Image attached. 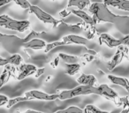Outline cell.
<instances>
[{
    "label": "cell",
    "instance_id": "6da1fadb",
    "mask_svg": "<svg viewBox=\"0 0 129 113\" xmlns=\"http://www.w3.org/2000/svg\"><path fill=\"white\" fill-rule=\"evenodd\" d=\"M88 11L91 13L92 17L95 20V24H99L101 22L111 23L117 27L119 32L127 35L129 31V17L116 15L110 11L108 6L104 4V2L91 3L88 7Z\"/></svg>",
    "mask_w": 129,
    "mask_h": 113
},
{
    "label": "cell",
    "instance_id": "7a4b0ae2",
    "mask_svg": "<svg viewBox=\"0 0 129 113\" xmlns=\"http://www.w3.org/2000/svg\"><path fill=\"white\" fill-rule=\"evenodd\" d=\"M98 95L97 87H88L80 85L76 88H74L69 90H63L58 94L59 100H67V99L74 98L80 95Z\"/></svg>",
    "mask_w": 129,
    "mask_h": 113
},
{
    "label": "cell",
    "instance_id": "3957f363",
    "mask_svg": "<svg viewBox=\"0 0 129 113\" xmlns=\"http://www.w3.org/2000/svg\"><path fill=\"white\" fill-rule=\"evenodd\" d=\"M0 27H4L11 30L23 33L29 29L30 21L28 20H17L4 14L0 16Z\"/></svg>",
    "mask_w": 129,
    "mask_h": 113
},
{
    "label": "cell",
    "instance_id": "277c9868",
    "mask_svg": "<svg viewBox=\"0 0 129 113\" xmlns=\"http://www.w3.org/2000/svg\"><path fill=\"white\" fill-rule=\"evenodd\" d=\"M0 43L2 46L11 54H17L16 51L22 48L24 43V39L18 37L16 35H8L0 33Z\"/></svg>",
    "mask_w": 129,
    "mask_h": 113
},
{
    "label": "cell",
    "instance_id": "5b68a950",
    "mask_svg": "<svg viewBox=\"0 0 129 113\" xmlns=\"http://www.w3.org/2000/svg\"><path fill=\"white\" fill-rule=\"evenodd\" d=\"M29 12L32 13L33 14L36 15V17L40 20L42 22L45 24H50L53 27V28L58 27L59 24H60L61 20H57L56 19H54L53 17L50 14H49L48 13L44 12L43 10H42L40 7L36 6H31L30 9H29Z\"/></svg>",
    "mask_w": 129,
    "mask_h": 113
},
{
    "label": "cell",
    "instance_id": "8992f818",
    "mask_svg": "<svg viewBox=\"0 0 129 113\" xmlns=\"http://www.w3.org/2000/svg\"><path fill=\"white\" fill-rule=\"evenodd\" d=\"M129 49L126 46H119L117 50V52L114 54V56L112 57V58L111 59V61L108 62L107 64V69L109 71H113L120 63L122 62V60L124 59L125 57H126L128 55Z\"/></svg>",
    "mask_w": 129,
    "mask_h": 113
},
{
    "label": "cell",
    "instance_id": "52a82bcc",
    "mask_svg": "<svg viewBox=\"0 0 129 113\" xmlns=\"http://www.w3.org/2000/svg\"><path fill=\"white\" fill-rule=\"evenodd\" d=\"M26 97L28 98V100H41V101H54L58 99V94L50 95L45 92L40 91V90H30V91L25 92Z\"/></svg>",
    "mask_w": 129,
    "mask_h": 113
},
{
    "label": "cell",
    "instance_id": "ba28073f",
    "mask_svg": "<svg viewBox=\"0 0 129 113\" xmlns=\"http://www.w3.org/2000/svg\"><path fill=\"white\" fill-rule=\"evenodd\" d=\"M98 42L100 45L105 44L109 48H118V47L122 45L121 40L116 39V38L112 37V36H111L109 34H106V33L101 34L99 35Z\"/></svg>",
    "mask_w": 129,
    "mask_h": 113
},
{
    "label": "cell",
    "instance_id": "9c48e42d",
    "mask_svg": "<svg viewBox=\"0 0 129 113\" xmlns=\"http://www.w3.org/2000/svg\"><path fill=\"white\" fill-rule=\"evenodd\" d=\"M36 71H37V68L35 65H30V64H21L19 67V74L17 76V80L22 81L29 76L36 74Z\"/></svg>",
    "mask_w": 129,
    "mask_h": 113
},
{
    "label": "cell",
    "instance_id": "30bf717a",
    "mask_svg": "<svg viewBox=\"0 0 129 113\" xmlns=\"http://www.w3.org/2000/svg\"><path fill=\"white\" fill-rule=\"evenodd\" d=\"M98 90V95L104 96L107 100L115 101L116 99H118V95L112 88H111L107 84H101L97 86Z\"/></svg>",
    "mask_w": 129,
    "mask_h": 113
},
{
    "label": "cell",
    "instance_id": "8fae6325",
    "mask_svg": "<svg viewBox=\"0 0 129 113\" xmlns=\"http://www.w3.org/2000/svg\"><path fill=\"white\" fill-rule=\"evenodd\" d=\"M67 45L71 44H79V45H87L88 43V41L87 38L82 36L77 35V34H68L67 36H64L62 39Z\"/></svg>",
    "mask_w": 129,
    "mask_h": 113
},
{
    "label": "cell",
    "instance_id": "7c38bea8",
    "mask_svg": "<svg viewBox=\"0 0 129 113\" xmlns=\"http://www.w3.org/2000/svg\"><path fill=\"white\" fill-rule=\"evenodd\" d=\"M14 72H15V67L13 65H8L6 66H5L3 72L0 75V88H3L9 81L10 78L14 74Z\"/></svg>",
    "mask_w": 129,
    "mask_h": 113
},
{
    "label": "cell",
    "instance_id": "4fadbf2b",
    "mask_svg": "<svg viewBox=\"0 0 129 113\" xmlns=\"http://www.w3.org/2000/svg\"><path fill=\"white\" fill-rule=\"evenodd\" d=\"M77 82L83 86H88V87H97V79L92 74H85L82 73L79 78L77 79Z\"/></svg>",
    "mask_w": 129,
    "mask_h": 113
},
{
    "label": "cell",
    "instance_id": "5bb4252c",
    "mask_svg": "<svg viewBox=\"0 0 129 113\" xmlns=\"http://www.w3.org/2000/svg\"><path fill=\"white\" fill-rule=\"evenodd\" d=\"M104 5L107 6H113L119 10L129 12V1L128 0H107L104 1Z\"/></svg>",
    "mask_w": 129,
    "mask_h": 113
},
{
    "label": "cell",
    "instance_id": "9a60e30c",
    "mask_svg": "<svg viewBox=\"0 0 129 113\" xmlns=\"http://www.w3.org/2000/svg\"><path fill=\"white\" fill-rule=\"evenodd\" d=\"M71 13H74V15H76L77 17H79L81 20H82V22H84L85 24L91 26V27H95V20H94L93 17L88 15L87 13L83 11H80V10H75V9H71Z\"/></svg>",
    "mask_w": 129,
    "mask_h": 113
},
{
    "label": "cell",
    "instance_id": "2e32d148",
    "mask_svg": "<svg viewBox=\"0 0 129 113\" xmlns=\"http://www.w3.org/2000/svg\"><path fill=\"white\" fill-rule=\"evenodd\" d=\"M47 43L43 40H41L39 38L33 39L27 43H24L22 48L24 49H32V50H42L46 47Z\"/></svg>",
    "mask_w": 129,
    "mask_h": 113
},
{
    "label": "cell",
    "instance_id": "e0dca14e",
    "mask_svg": "<svg viewBox=\"0 0 129 113\" xmlns=\"http://www.w3.org/2000/svg\"><path fill=\"white\" fill-rule=\"evenodd\" d=\"M108 80L111 83L115 85H118L120 87H123L125 90L129 93V80L124 77H118L114 75H108Z\"/></svg>",
    "mask_w": 129,
    "mask_h": 113
},
{
    "label": "cell",
    "instance_id": "ac0fdd59",
    "mask_svg": "<svg viewBox=\"0 0 129 113\" xmlns=\"http://www.w3.org/2000/svg\"><path fill=\"white\" fill-rule=\"evenodd\" d=\"M90 5H91V2L88 1V0H70L68 2L67 8L74 6V7H77L80 11H83L84 8L88 7V6L89 7Z\"/></svg>",
    "mask_w": 129,
    "mask_h": 113
},
{
    "label": "cell",
    "instance_id": "d6986e66",
    "mask_svg": "<svg viewBox=\"0 0 129 113\" xmlns=\"http://www.w3.org/2000/svg\"><path fill=\"white\" fill-rule=\"evenodd\" d=\"M64 66H66L64 73L70 76L75 75L81 70V65L80 64H66Z\"/></svg>",
    "mask_w": 129,
    "mask_h": 113
},
{
    "label": "cell",
    "instance_id": "ffe728a7",
    "mask_svg": "<svg viewBox=\"0 0 129 113\" xmlns=\"http://www.w3.org/2000/svg\"><path fill=\"white\" fill-rule=\"evenodd\" d=\"M57 56L59 57L60 59H62L64 63L67 64H78V62H79V58L75 56L68 55V54L64 53H59Z\"/></svg>",
    "mask_w": 129,
    "mask_h": 113
},
{
    "label": "cell",
    "instance_id": "44dd1931",
    "mask_svg": "<svg viewBox=\"0 0 129 113\" xmlns=\"http://www.w3.org/2000/svg\"><path fill=\"white\" fill-rule=\"evenodd\" d=\"M118 100V102H117V105L123 106V109L120 113H129V96L121 97Z\"/></svg>",
    "mask_w": 129,
    "mask_h": 113
},
{
    "label": "cell",
    "instance_id": "7402d4cb",
    "mask_svg": "<svg viewBox=\"0 0 129 113\" xmlns=\"http://www.w3.org/2000/svg\"><path fill=\"white\" fill-rule=\"evenodd\" d=\"M26 101H29V100L25 95H24V96H19V97H15V98H13V99H9L8 103L6 104V108H7V109H11L15 104L19 103V102H26Z\"/></svg>",
    "mask_w": 129,
    "mask_h": 113
},
{
    "label": "cell",
    "instance_id": "603a6c76",
    "mask_svg": "<svg viewBox=\"0 0 129 113\" xmlns=\"http://www.w3.org/2000/svg\"><path fill=\"white\" fill-rule=\"evenodd\" d=\"M9 62L11 65H17V66H20V65L23 62V58L19 54H13L11 57H9Z\"/></svg>",
    "mask_w": 129,
    "mask_h": 113
},
{
    "label": "cell",
    "instance_id": "cb8c5ba5",
    "mask_svg": "<svg viewBox=\"0 0 129 113\" xmlns=\"http://www.w3.org/2000/svg\"><path fill=\"white\" fill-rule=\"evenodd\" d=\"M64 45H67V43H64V41H57V42H52V43H50L46 45L45 47V53H48L50 50H52L53 49L57 48V47H60V46H64Z\"/></svg>",
    "mask_w": 129,
    "mask_h": 113
},
{
    "label": "cell",
    "instance_id": "d4e9b609",
    "mask_svg": "<svg viewBox=\"0 0 129 113\" xmlns=\"http://www.w3.org/2000/svg\"><path fill=\"white\" fill-rule=\"evenodd\" d=\"M54 113H83V109L77 106H69L67 109L57 110Z\"/></svg>",
    "mask_w": 129,
    "mask_h": 113
},
{
    "label": "cell",
    "instance_id": "484cf974",
    "mask_svg": "<svg viewBox=\"0 0 129 113\" xmlns=\"http://www.w3.org/2000/svg\"><path fill=\"white\" fill-rule=\"evenodd\" d=\"M83 113H109L108 111H104L102 109L96 108L95 105L92 104H88L85 107V109H83Z\"/></svg>",
    "mask_w": 129,
    "mask_h": 113
},
{
    "label": "cell",
    "instance_id": "4316f807",
    "mask_svg": "<svg viewBox=\"0 0 129 113\" xmlns=\"http://www.w3.org/2000/svg\"><path fill=\"white\" fill-rule=\"evenodd\" d=\"M43 34H45V33L36 32V31H31V33L28 34V35H27L25 38H23L24 43H27V42L33 40V39H36V38H38L39 36H42Z\"/></svg>",
    "mask_w": 129,
    "mask_h": 113
},
{
    "label": "cell",
    "instance_id": "83f0119b",
    "mask_svg": "<svg viewBox=\"0 0 129 113\" xmlns=\"http://www.w3.org/2000/svg\"><path fill=\"white\" fill-rule=\"evenodd\" d=\"M13 2L15 3L16 5H18L20 8L22 9H27L29 10L31 7V5L28 1H26V0H14Z\"/></svg>",
    "mask_w": 129,
    "mask_h": 113
},
{
    "label": "cell",
    "instance_id": "f1b7e54d",
    "mask_svg": "<svg viewBox=\"0 0 129 113\" xmlns=\"http://www.w3.org/2000/svg\"><path fill=\"white\" fill-rule=\"evenodd\" d=\"M95 34H96V30L95 29V27H91L89 28V31L88 32V34H87V39L90 40V39H93L94 37L95 36Z\"/></svg>",
    "mask_w": 129,
    "mask_h": 113
},
{
    "label": "cell",
    "instance_id": "f546056e",
    "mask_svg": "<svg viewBox=\"0 0 129 113\" xmlns=\"http://www.w3.org/2000/svg\"><path fill=\"white\" fill-rule=\"evenodd\" d=\"M71 9L70 8H66V9H64L63 11H61L60 13H58L59 16L61 17V18H66V17H67L69 14H71Z\"/></svg>",
    "mask_w": 129,
    "mask_h": 113
},
{
    "label": "cell",
    "instance_id": "4dcf8cb0",
    "mask_svg": "<svg viewBox=\"0 0 129 113\" xmlns=\"http://www.w3.org/2000/svg\"><path fill=\"white\" fill-rule=\"evenodd\" d=\"M8 101H9V99H8L7 96H6V95H0V106L7 104Z\"/></svg>",
    "mask_w": 129,
    "mask_h": 113
},
{
    "label": "cell",
    "instance_id": "1f68e13d",
    "mask_svg": "<svg viewBox=\"0 0 129 113\" xmlns=\"http://www.w3.org/2000/svg\"><path fill=\"white\" fill-rule=\"evenodd\" d=\"M10 65V62H9V58H3L0 57V67L2 66H6V65Z\"/></svg>",
    "mask_w": 129,
    "mask_h": 113
},
{
    "label": "cell",
    "instance_id": "d6a6232c",
    "mask_svg": "<svg viewBox=\"0 0 129 113\" xmlns=\"http://www.w3.org/2000/svg\"><path fill=\"white\" fill-rule=\"evenodd\" d=\"M120 40H121L122 45H123V46L129 47V34H127V35H125L123 38H121Z\"/></svg>",
    "mask_w": 129,
    "mask_h": 113
},
{
    "label": "cell",
    "instance_id": "836d02e7",
    "mask_svg": "<svg viewBox=\"0 0 129 113\" xmlns=\"http://www.w3.org/2000/svg\"><path fill=\"white\" fill-rule=\"evenodd\" d=\"M44 72H45V68H44V67H43V68L37 69V71H36V74H35V77H36V78L41 77V76L43 75V73H44Z\"/></svg>",
    "mask_w": 129,
    "mask_h": 113
},
{
    "label": "cell",
    "instance_id": "e575fe53",
    "mask_svg": "<svg viewBox=\"0 0 129 113\" xmlns=\"http://www.w3.org/2000/svg\"><path fill=\"white\" fill-rule=\"evenodd\" d=\"M82 58H84V59H86L87 60V62H91L92 60L95 58V57L94 56H92V55H89V54H84V55L82 56Z\"/></svg>",
    "mask_w": 129,
    "mask_h": 113
},
{
    "label": "cell",
    "instance_id": "d590c367",
    "mask_svg": "<svg viewBox=\"0 0 129 113\" xmlns=\"http://www.w3.org/2000/svg\"><path fill=\"white\" fill-rule=\"evenodd\" d=\"M59 59H60V58H59V57L57 56V58H56L55 59H54V61L50 63V65H51V66L53 67V68H56V67H57V65H58V61H59Z\"/></svg>",
    "mask_w": 129,
    "mask_h": 113
},
{
    "label": "cell",
    "instance_id": "8d00e7d4",
    "mask_svg": "<svg viewBox=\"0 0 129 113\" xmlns=\"http://www.w3.org/2000/svg\"><path fill=\"white\" fill-rule=\"evenodd\" d=\"M11 2V0H0V7L6 6V5L9 4Z\"/></svg>",
    "mask_w": 129,
    "mask_h": 113
},
{
    "label": "cell",
    "instance_id": "74e56055",
    "mask_svg": "<svg viewBox=\"0 0 129 113\" xmlns=\"http://www.w3.org/2000/svg\"><path fill=\"white\" fill-rule=\"evenodd\" d=\"M22 113H43L42 111H37V110H33V109H27V110L24 111Z\"/></svg>",
    "mask_w": 129,
    "mask_h": 113
}]
</instances>
